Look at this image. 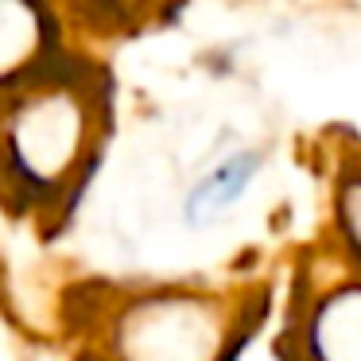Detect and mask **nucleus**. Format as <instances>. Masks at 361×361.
Here are the masks:
<instances>
[{
  "label": "nucleus",
  "instance_id": "nucleus-4",
  "mask_svg": "<svg viewBox=\"0 0 361 361\" xmlns=\"http://www.w3.org/2000/svg\"><path fill=\"white\" fill-rule=\"evenodd\" d=\"M66 59L51 0H0V97Z\"/></svg>",
  "mask_w": 361,
  "mask_h": 361
},
{
  "label": "nucleus",
  "instance_id": "nucleus-2",
  "mask_svg": "<svg viewBox=\"0 0 361 361\" xmlns=\"http://www.w3.org/2000/svg\"><path fill=\"white\" fill-rule=\"evenodd\" d=\"M237 345L233 307L195 288H156L128 299L109 334L117 361H233Z\"/></svg>",
  "mask_w": 361,
  "mask_h": 361
},
{
  "label": "nucleus",
  "instance_id": "nucleus-6",
  "mask_svg": "<svg viewBox=\"0 0 361 361\" xmlns=\"http://www.w3.org/2000/svg\"><path fill=\"white\" fill-rule=\"evenodd\" d=\"M334 229L342 237V252L361 268V159H350L334 187Z\"/></svg>",
  "mask_w": 361,
  "mask_h": 361
},
{
  "label": "nucleus",
  "instance_id": "nucleus-1",
  "mask_svg": "<svg viewBox=\"0 0 361 361\" xmlns=\"http://www.w3.org/2000/svg\"><path fill=\"white\" fill-rule=\"evenodd\" d=\"M109 128L102 78L66 55L0 97V190L20 206H63L90 179Z\"/></svg>",
  "mask_w": 361,
  "mask_h": 361
},
{
  "label": "nucleus",
  "instance_id": "nucleus-3",
  "mask_svg": "<svg viewBox=\"0 0 361 361\" xmlns=\"http://www.w3.org/2000/svg\"><path fill=\"white\" fill-rule=\"evenodd\" d=\"M299 291L283 326V361H361V268Z\"/></svg>",
  "mask_w": 361,
  "mask_h": 361
},
{
  "label": "nucleus",
  "instance_id": "nucleus-5",
  "mask_svg": "<svg viewBox=\"0 0 361 361\" xmlns=\"http://www.w3.org/2000/svg\"><path fill=\"white\" fill-rule=\"evenodd\" d=\"M260 171V156L252 148H237L229 156L214 159L187 190V202H183V218L190 226H206V221L221 218L237 198L249 190V183Z\"/></svg>",
  "mask_w": 361,
  "mask_h": 361
}]
</instances>
